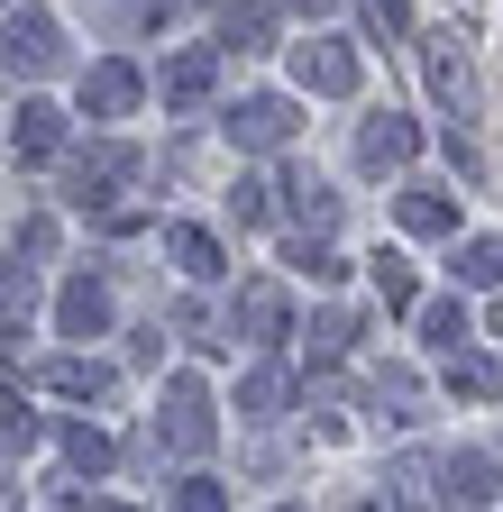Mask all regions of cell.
Masks as SVG:
<instances>
[{"instance_id": "obj_1", "label": "cell", "mask_w": 503, "mask_h": 512, "mask_svg": "<svg viewBox=\"0 0 503 512\" xmlns=\"http://www.w3.org/2000/svg\"><path fill=\"white\" fill-rule=\"evenodd\" d=\"M394 156H412V128H403V119L366 128V165H394Z\"/></svg>"}]
</instances>
